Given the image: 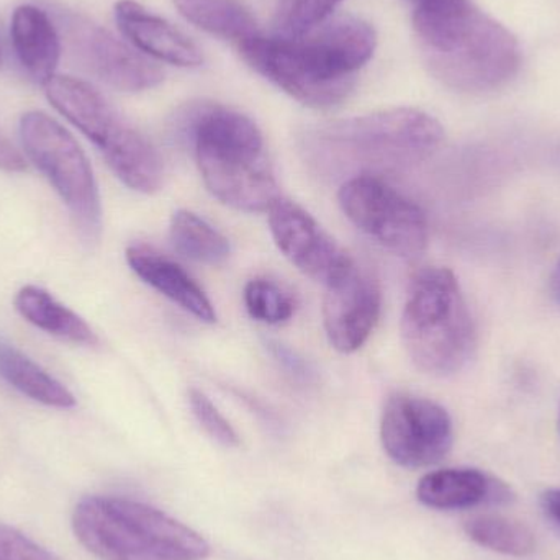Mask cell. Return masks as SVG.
<instances>
[{
    "label": "cell",
    "mask_w": 560,
    "mask_h": 560,
    "mask_svg": "<svg viewBox=\"0 0 560 560\" xmlns=\"http://www.w3.org/2000/svg\"><path fill=\"white\" fill-rule=\"evenodd\" d=\"M375 46V30L351 15L326 20L305 35L268 38L259 33L240 43L252 68L313 108H331L346 101Z\"/></svg>",
    "instance_id": "1"
},
{
    "label": "cell",
    "mask_w": 560,
    "mask_h": 560,
    "mask_svg": "<svg viewBox=\"0 0 560 560\" xmlns=\"http://www.w3.org/2000/svg\"><path fill=\"white\" fill-rule=\"evenodd\" d=\"M197 166L215 199L243 212H268L279 199L275 167L258 125L232 108L196 105L184 115Z\"/></svg>",
    "instance_id": "2"
},
{
    "label": "cell",
    "mask_w": 560,
    "mask_h": 560,
    "mask_svg": "<svg viewBox=\"0 0 560 560\" xmlns=\"http://www.w3.org/2000/svg\"><path fill=\"white\" fill-rule=\"evenodd\" d=\"M443 141L440 121L418 108L316 125L302 138L306 158L319 170H405L433 158Z\"/></svg>",
    "instance_id": "3"
},
{
    "label": "cell",
    "mask_w": 560,
    "mask_h": 560,
    "mask_svg": "<svg viewBox=\"0 0 560 560\" xmlns=\"http://www.w3.org/2000/svg\"><path fill=\"white\" fill-rule=\"evenodd\" d=\"M75 538L101 560H206L210 546L173 516L120 497H89L72 515Z\"/></svg>",
    "instance_id": "4"
},
{
    "label": "cell",
    "mask_w": 560,
    "mask_h": 560,
    "mask_svg": "<svg viewBox=\"0 0 560 560\" xmlns=\"http://www.w3.org/2000/svg\"><path fill=\"white\" fill-rule=\"evenodd\" d=\"M401 339L413 364L431 375L456 374L476 348V328L451 269H421L411 279Z\"/></svg>",
    "instance_id": "5"
},
{
    "label": "cell",
    "mask_w": 560,
    "mask_h": 560,
    "mask_svg": "<svg viewBox=\"0 0 560 560\" xmlns=\"http://www.w3.org/2000/svg\"><path fill=\"white\" fill-rule=\"evenodd\" d=\"M49 104L101 150L115 176L141 194H154L164 179L160 151L94 85L56 74L45 85Z\"/></svg>",
    "instance_id": "6"
},
{
    "label": "cell",
    "mask_w": 560,
    "mask_h": 560,
    "mask_svg": "<svg viewBox=\"0 0 560 560\" xmlns=\"http://www.w3.org/2000/svg\"><path fill=\"white\" fill-rule=\"evenodd\" d=\"M19 131L26 156L68 206L82 238L97 242L102 230L101 197L94 171L75 138L39 110L23 114Z\"/></svg>",
    "instance_id": "7"
},
{
    "label": "cell",
    "mask_w": 560,
    "mask_h": 560,
    "mask_svg": "<svg viewBox=\"0 0 560 560\" xmlns=\"http://www.w3.org/2000/svg\"><path fill=\"white\" fill-rule=\"evenodd\" d=\"M423 58L431 74L446 88L487 92L515 78L522 48L509 28L479 9L446 48Z\"/></svg>",
    "instance_id": "8"
},
{
    "label": "cell",
    "mask_w": 560,
    "mask_h": 560,
    "mask_svg": "<svg viewBox=\"0 0 560 560\" xmlns=\"http://www.w3.org/2000/svg\"><path fill=\"white\" fill-rule=\"evenodd\" d=\"M338 200L352 225L395 256L415 259L427 249L423 210L378 177H351L339 189Z\"/></svg>",
    "instance_id": "9"
},
{
    "label": "cell",
    "mask_w": 560,
    "mask_h": 560,
    "mask_svg": "<svg viewBox=\"0 0 560 560\" xmlns=\"http://www.w3.org/2000/svg\"><path fill=\"white\" fill-rule=\"evenodd\" d=\"M72 61L108 88L120 92H143L163 82L164 72L104 26L72 10H52Z\"/></svg>",
    "instance_id": "10"
},
{
    "label": "cell",
    "mask_w": 560,
    "mask_h": 560,
    "mask_svg": "<svg viewBox=\"0 0 560 560\" xmlns=\"http://www.w3.org/2000/svg\"><path fill=\"white\" fill-rule=\"evenodd\" d=\"M382 446L392 460L407 469L434 466L453 447V420L446 408L430 398L395 394L385 404L381 421Z\"/></svg>",
    "instance_id": "11"
},
{
    "label": "cell",
    "mask_w": 560,
    "mask_h": 560,
    "mask_svg": "<svg viewBox=\"0 0 560 560\" xmlns=\"http://www.w3.org/2000/svg\"><path fill=\"white\" fill-rule=\"evenodd\" d=\"M268 213L279 252L310 279L326 287L341 279L354 265V259L292 200L279 197Z\"/></svg>",
    "instance_id": "12"
},
{
    "label": "cell",
    "mask_w": 560,
    "mask_h": 560,
    "mask_svg": "<svg viewBox=\"0 0 560 560\" xmlns=\"http://www.w3.org/2000/svg\"><path fill=\"white\" fill-rule=\"evenodd\" d=\"M378 280L358 262L336 282L326 285L323 325L336 351L351 354L368 341L381 316Z\"/></svg>",
    "instance_id": "13"
},
{
    "label": "cell",
    "mask_w": 560,
    "mask_h": 560,
    "mask_svg": "<svg viewBox=\"0 0 560 560\" xmlns=\"http://www.w3.org/2000/svg\"><path fill=\"white\" fill-rule=\"evenodd\" d=\"M115 22L135 48L158 61L179 68H197L203 62L202 51L186 33L135 0L115 3Z\"/></svg>",
    "instance_id": "14"
},
{
    "label": "cell",
    "mask_w": 560,
    "mask_h": 560,
    "mask_svg": "<svg viewBox=\"0 0 560 560\" xmlns=\"http://www.w3.org/2000/svg\"><path fill=\"white\" fill-rule=\"evenodd\" d=\"M417 497L434 510H469L476 506H502L515 502L509 483L492 474L470 467L441 469L427 474L417 487Z\"/></svg>",
    "instance_id": "15"
},
{
    "label": "cell",
    "mask_w": 560,
    "mask_h": 560,
    "mask_svg": "<svg viewBox=\"0 0 560 560\" xmlns=\"http://www.w3.org/2000/svg\"><path fill=\"white\" fill-rule=\"evenodd\" d=\"M10 39L23 71L45 88L55 78L62 52L61 33L51 13L32 3L16 7Z\"/></svg>",
    "instance_id": "16"
},
{
    "label": "cell",
    "mask_w": 560,
    "mask_h": 560,
    "mask_svg": "<svg viewBox=\"0 0 560 560\" xmlns=\"http://www.w3.org/2000/svg\"><path fill=\"white\" fill-rule=\"evenodd\" d=\"M127 262L138 278L200 322H217V312L209 296L177 262L147 245L130 246L127 249Z\"/></svg>",
    "instance_id": "17"
},
{
    "label": "cell",
    "mask_w": 560,
    "mask_h": 560,
    "mask_svg": "<svg viewBox=\"0 0 560 560\" xmlns=\"http://www.w3.org/2000/svg\"><path fill=\"white\" fill-rule=\"evenodd\" d=\"M15 308L26 322L48 335L74 345L95 346L94 329L68 306L59 303L51 293L35 285H25L15 295Z\"/></svg>",
    "instance_id": "18"
},
{
    "label": "cell",
    "mask_w": 560,
    "mask_h": 560,
    "mask_svg": "<svg viewBox=\"0 0 560 560\" xmlns=\"http://www.w3.org/2000/svg\"><path fill=\"white\" fill-rule=\"evenodd\" d=\"M0 377L32 400L56 408H71L74 395L13 346L0 342Z\"/></svg>",
    "instance_id": "19"
},
{
    "label": "cell",
    "mask_w": 560,
    "mask_h": 560,
    "mask_svg": "<svg viewBox=\"0 0 560 560\" xmlns=\"http://www.w3.org/2000/svg\"><path fill=\"white\" fill-rule=\"evenodd\" d=\"M174 5L187 22L210 35L238 43L259 35L255 16L240 0H174Z\"/></svg>",
    "instance_id": "20"
},
{
    "label": "cell",
    "mask_w": 560,
    "mask_h": 560,
    "mask_svg": "<svg viewBox=\"0 0 560 560\" xmlns=\"http://www.w3.org/2000/svg\"><path fill=\"white\" fill-rule=\"evenodd\" d=\"M170 233L174 248L192 261L219 266L223 265L232 253L229 240L189 210L174 213Z\"/></svg>",
    "instance_id": "21"
},
{
    "label": "cell",
    "mask_w": 560,
    "mask_h": 560,
    "mask_svg": "<svg viewBox=\"0 0 560 560\" xmlns=\"http://www.w3.org/2000/svg\"><path fill=\"white\" fill-rule=\"evenodd\" d=\"M464 532L480 548L499 555L525 558L536 551V536L525 523L500 515H479L467 520Z\"/></svg>",
    "instance_id": "22"
},
{
    "label": "cell",
    "mask_w": 560,
    "mask_h": 560,
    "mask_svg": "<svg viewBox=\"0 0 560 560\" xmlns=\"http://www.w3.org/2000/svg\"><path fill=\"white\" fill-rule=\"evenodd\" d=\"M245 303L249 315L268 325L289 322L295 313L292 296L269 279H253L246 283Z\"/></svg>",
    "instance_id": "23"
},
{
    "label": "cell",
    "mask_w": 560,
    "mask_h": 560,
    "mask_svg": "<svg viewBox=\"0 0 560 560\" xmlns=\"http://www.w3.org/2000/svg\"><path fill=\"white\" fill-rule=\"evenodd\" d=\"M342 0H280L276 28L280 36H300L329 20Z\"/></svg>",
    "instance_id": "24"
},
{
    "label": "cell",
    "mask_w": 560,
    "mask_h": 560,
    "mask_svg": "<svg viewBox=\"0 0 560 560\" xmlns=\"http://www.w3.org/2000/svg\"><path fill=\"white\" fill-rule=\"evenodd\" d=\"M190 408H192L194 417L199 421L200 427L206 430L213 440L226 447H236L240 444V436L235 428L229 420L220 413L219 408L212 404L209 397L202 392H189Z\"/></svg>",
    "instance_id": "25"
},
{
    "label": "cell",
    "mask_w": 560,
    "mask_h": 560,
    "mask_svg": "<svg viewBox=\"0 0 560 560\" xmlns=\"http://www.w3.org/2000/svg\"><path fill=\"white\" fill-rule=\"evenodd\" d=\"M0 560H59L19 529L0 523Z\"/></svg>",
    "instance_id": "26"
},
{
    "label": "cell",
    "mask_w": 560,
    "mask_h": 560,
    "mask_svg": "<svg viewBox=\"0 0 560 560\" xmlns=\"http://www.w3.org/2000/svg\"><path fill=\"white\" fill-rule=\"evenodd\" d=\"M0 170L7 173H22L26 170L25 158L3 137L2 131H0Z\"/></svg>",
    "instance_id": "27"
},
{
    "label": "cell",
    "mask_w": 560,
    "mask_h": 560,
    "mask_svg": "<svg viewBox=\"0 0 560 560\" xmlns=\"http://www.w3.org/2000/svg\"><path fill=\"white\" fill-rule=\"evenodd\" d=\"M541 505L546 515L560 528V489L546 490L541 497Z\"/></svg>",
    "instance_id": "28"
},
{
    "label": "cell",
    "mask_w": 560,
    "mask_h": 560,
    "mask_svg": "<svg viewBox=\"0 0 560 560\" xmlns=\"http://www.w3.org/2000/svg\"><path fill=\"white\" fill-rule=\"evenodd\" d=\"M551 287L552 293H555L556 300H558L560 305V258L558 265H556L555 272H552Z\"/></svg>",
    "instance_id": "29"
},
{
    "label": "cell",
    "mask_w": 560,
    "mask_h": 560,
    "mask_svg": "<svg viewBox=\"0 0 560 560\" xmlns=\"http://www.w3.org/2000/svg\"><path fill=\"white\" fill-rule=\"evenodd\" d=\"M0 66H2V48H0Z\"/></svg>",
    "instance_id": "30"
},
{
    "label": "cell",
    "mask_w": 560,
    "mask_h": 560,
    "mask_svg": "<svg viewBox=\"0 0 560 560\" xmlns=\"http://www.w3.org/2000/svg\"><path fill=\"white\" fill-rule=\"evenodd\" d=\"M407 2H410V0H407Z\"/></svg>",
    "instance_id": "31"
}]
</instances>
